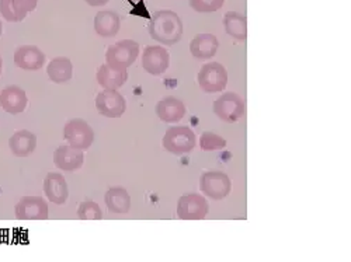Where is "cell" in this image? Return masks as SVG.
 <instances>
[{
    "instance_id": "cell-1",
    "label": "cell",
    "mask_w": 351,
    "mask_h": 262,
    "mask_svg": "<svg viewBox=\"0 0 351 262\" xmlns=\"http://www.w3.org/2000/svg\"><path fill=\"white\" fill-rule=\"evenodd\" d=\"M149 36L162 45H174L183 37V21L173 10H158L149 23Z\"/></svg>"
},
{
    "instance_id": "cell-2",
    "label": "cell",
    "mask_w": 351,
    "mask_h": 262,
    "mask_svg": "<svg viewBox=\"0 0 351 262\" xmlns=\"http://www.w3.org/2000/svg\"><path fill=\"white\" fill-rule=\"evenodd\" d=\"M197 137L191 128L189 127H170L162 140V144L166 152L182 156L193 152L195 148Z\"/></svg>"
},
{
    "instance_id": "cell-3",
    "label": "cell",
    "mask_w": 351,
    "mask_h": 262,
    "mask_svg": "<svg viewBox=\"0 0 351 262\" xmlns=\"http://www.w3.org/2000/svg\"><path fill=\"white\" fill-rule=\"evenodd\" d=\"M139 44L134 40H123L110 47L106 52V64L119 70H127L139 56Z\"/></svg>"
},
{
    "instance_id": "cell-4",
    "label": "cell",
    "mask_w": 351,
    "mask_h": 262,
    "mask_svg": "<svg viewBox=\"0 0 351 262\" xmlns=\"http://www.w3.org/2000/svg\"><path fill=\"white\" fill-rule=\"evenodd\" d=\"M228 70L219 62L206 64L198 72L197 81L204 93H219L228 86Z\"/></svg>"
},
{
    "instance_id": "cell-5",
    "label": "cell",
    "mask_w": 351,
    "mask_h": 262,
    "mask_svg": "<svg viewBox=\"0 0 351 262\" xmlns=\"http://www.w3.org/2000/svg\"><path fill=\"white\" fill-rule=\"evenodd\" d=\"M64 137L72 148L87 150L95 142V131L84 120L75 118L66 122L64 128Z\"/></svg>"
},
{
    "instance_id": "cell-6",
    "label": "cell",
    "mask_w": 351,
    "mask_h": 262,
    "mask_svg": "<svg viewBox=\"0 0 351 262\" xmlns=\"http://www.w3.org/2000/svg\"><path fill=\"white\" fill-rule=\"evenodd\" d=\"M214 114L223 122H238L245 115V101L237 93H223L214 103Z\"/></svg>"
},
{
    "instance_id": "cell-7",
    "label": "cell",
    "mask_w": 351,
    "mask_h": 262,
    "mask_svg": "<svg viewBox=\"0 0 351 262\" xmlns=\"http://www.w3.org/2000/svg\"><path fill=\"white\" fill-rule=\"evenodd\" d=\"M230 189L232 183L228 174L222 171H207L199 179V191L214 200L225 199L230 194Z\"/></svg>"
},
{
    "instance_id": "cell-8",
    "label": "cell",
    "mask_w": 351,
    "mask_h": 262,
    "mask_svg": "<svg viewBox=\"0 0 351 262\" xmlns=\"http://www.w3.org/2000/svg\"><path fill=\"white\" fill-rule=\"evenodd\" d=\"M210 205L201 194H186L178 200V216L182 220H202L208 215Z\"/></svg>"
},
{
    "instance_id": "cell-9",
    "label": "cell",
    "mask_w": 351,
    "mask_h": 262,
    "mask_svg": "<svg viewBox=\"0 0 351 262\" xmlns=\"http://www.w3.org/2000/svg\"><path fill=\"white\" fill-rule=\"evenodd\" d=\"M170 66V53L165 47H146L142 53V68L152 76L163 75Z\"/></svg>"
},
{
    "instance_id": "cell-10",
    "label": "cell",
    "mask_w": 351,
    "mask_h": 262,
    "mask_svg": "<svg viewBox=\"0 0 351 262\" xmlns=\"http://www.w3.org/2000/svg\"><path fill=\"white\" fill-rule=\"evenodd\" d=\"M48 212V202L41 196H23L14 207L19 220H47Z\"/></svg>"
},
{
    "instance_id": "cell-11",
    "label": "cell",
    "mask_w": 351,
    "mask_h": 262,
    "mask_svg": "<svg viewBox=\"0 0 351 262\" xmlns=\"http://www.w3.org/2000/svg\"><path fill=\"white\" fill-rule=\"evenodd\" d=\"M96 108L107 118H120L127 109V101L117 90H103L96 97Z\"/></svg>"
},
{
    "instance_id": "cell-12",
    "label": "cell",
    "mask_w": 351,
    "mask_h": 262,
    "mask_svg": "<svg viewBox=\"0 0 351 262\" xmlns=\"http://www.w3.org/2000/svg\"><path fill=\"white\" fill-rule=\"evenodd\" d=\"M45 53L34 45H23L14 52V64L23 70H40L45 65Z\"/></svg>"
},
{
    "instance_id": "cell-13",
    "label": "cell",
    "mask_w": 351,
    "mask_h": 262,
    "mask_svg": "<svg viewBox=\"0 0 351 262\" xmlns=\"http://www.w3.org/2000/svg\"><path fill=\"white\" fill-rule=\"evenodd\" d=\"M44 192L49 202L64 205L69 198V188L65 177L60 172H48L44 180Z\"/></svg>"
},
{
    "instance_id": "cell-14",
    "label": "cell",
    "mask_w": 351,
    "mask_h": 262,
    "mask_svg": "<svg viewBox=\"0 0 351 262\" xmlns=\"http://www.w3.org/2000/svg\"><path fill=\"white\" fill-rule=\"evenodd\" d=\"M84 163L83 150L72 148L71 144H62L53 152V164L62 171L73 172L82 168Z\"/></svg>"
},
{
    "instance_id": "cell-15",
    "label": "cell",
    "mask_w": 351,
    "mask_h": 262,
    "mask_svg": "<svg viewBox=\"0 0 351 262\" xmlns=\"http://www.w3.org/2000/svg\"><path fill=\"white\" fill-rule=\"evenodd\" d=\"M156 115L159 116V120L162 122H166V124H178L180 122L184 115H186V105L182 100L176 99L173 96H167V97H163L156 108Z\"/></svg>"
},
{
    "instance_id": "cell-16",
    "label": "cell",
    "mask_w": 351,
    "mask_h": 262,
    "mask_svg": "<svg viewBox=\"0 0 351 262\" xmlns=\"http://www.w3.org/2000/svg\"><path fill=\"white\" fill-rule=\"evenodd\" d=\"M28 99L19 86H8L0 92V107L10 115H19L25 111Z\"/></svg>"
},
{
    "instance_id": "cell-17",
    "label": "cell",
    "mask_w": 351,
    "mask_h": 262,
    "mask_svg": "<svg viewBox=\"0 0 351 262\" xmlns=\"http://www.w3.org/2000/svg\"><path fill=\"white\" fill-rule=\"evenodd\" d=\"M9 148L16 157H27L37 149V135L27 129H20L9 139Z\"/></svg>"
},
{
    "instance_id": "cell-18",
    "label": "cell",
    "mask_w": 351,
    "mask_h": 262,
    "mask_svg": "<svg viewBox=\"0 0 351 262\" xmlns=\"http://www.w3.org/2000/svg\"><path fill=\"white\" fill-rule=\"evenodd\" d=\"M219 48V41L213 34H198L190 42V52L199 61H207L215 56Z\"/></svg>"
},
{
    "instance_id": "cell-19",
    "label": "cell",
    "mask_w": 351,
    "mask_h": 262,
    "mask_svg": "<svg viewBox=\"0 0 351 262\" xmlns=\"http://www.w3.org/2000/svg\"><path fill=\"white\" fill-rule=\"evenodd\" d=\"M121 18L114 10H101L95 17V31L104 38H112L119 34Z\"/></svg>"
},
{
    "instance_id": "cell-20",
    "label": "cell",
    "mask_w": 351,
    "mask_h": 262,
    "mask_svg": "<svg viewBox=\"0 0 351 262\" xmlns=\"http://www.w3.org/2000/svg\"><path fill=\"white\" fill-rule=\"evenodd\" d=\"M104 202L107 209L115 215H125L131 208V196L123 187H112L106 192Z\"/></svg>"
},
{
    "instance_id": "cell-21",
    "label": "cell",
    "mask_w": 351,
    "mask_h": 262,
    "mask_svg": "<svg viewBox=\"0 0 351 262\" xmlns=\"http://www.w3.org/2000/svg\"><path fill=\"white\" fill-rule=\"evenodd\" d=\"M96 79L104 90H119L120 87H123L127 83L128 72L112 69L106 64L99 68Z\"/></svg>"
},
{
    "instance_id": "cell-22",
    "label": "cell",
    "mask_w": 351,
    "mask_h": 262,
    "mask_svg": "<svg viewBox=\"0 0 351 262\" xmlns=\"http://www.w3.org/2000/svg\"><path fill=\"white\" fill-rule=\"evenodd\" d=\"M47 75L52 83L62 84L72 79L73 76V65L72 61L65 56H58L48 64Z\"/></svg>"
},
{
    "instance_id": "cell-23",
    "label": "cell",
    "mask_w": 351,
    "mask_h": 262,
    "mask_svg": "<svg viewBox=\"0 0 351 262\" xmlns=\"http://www.w3.org/2000/svg\"><path fill=\"white\" fill-rule=\"evenodd\" d=\"M223 27L229 37L237 41L247 40V20L238 12H229L223 17Z\"/></svg>"
},
{
    "instance_id": "cell-24",
    "label": "cell",
    "mask_w": 351,
    "mask_h": 262,
    "mask_svg": "<svg viewBox=\"0 0 351 262\" xmlns=\"http://www.w3.org/2000/svg\"><path fill=\"white\" fill-rule=\"evenodd\" d=\"M77 218L80 220H101L103 211L97 202L92 199H86L77 208Z\"/></svg>"
},
{
    "instance_id": "cell-25",
    "label": "cell",
    "mask_w": 351,
    "mask_h": 262,
    "mask_svg": "<svg viewBox=\"0 0 351 262\" xmlns=\"http://www.w3.org/2000/svg\"><path fill=\"white\" fill-rule=\"evenodd\" d=\"M199 148L202 152H215L226 148V140L213 132H204L199 137Z\"/></svg>"
},
{
    "instance_id": "cell-26",
    "label": "cell",
    "mask_w": 351,
    "mask_h": 262,
    "mask_svg": "<svg viewBox=\"0 0 351 262\" xmlns=\"http://www.w3.org/2000/svg\"><path fill=\"white\" fill-rule=\"evenodd\" d=\"M225 3V0H190V8L197 13H214L218 12Z\"/></svg>"
},
{
    "instance_id": "cell-27",
    "label": "cell",
    "mask_w": 351,
    "mask_h": 262,
    "mask_svg": "<svg viewBox=\"0 0 351 262\" xmlns=\"http://www.w3.org/2000/svg\"><path fill=\"white\" fill-rule=\"evenodd\" d=\"M19 21H23L28 14L36 10L38 0H12Z\"/></svg>"
},
{
    "instance_id": "cell-28",
    "label": "cell",
    "mask_w": 351,
    "mask_h": 262,
    "mask_svg": "<svg viewBox=\"0 0 351 262\" xmlns=\"http://www.w3.org/2000/svg\"><path fill=\"white\" fill-rule=\"evenodd\" d=\"M0 14L9 23H19L12 0H0Z\"/></svg>"
},
{
    "instance_id": "cell-29",
    "label": "cell",
    "mask_w": 351,
    "mask_h": 262,
    "mask_svg": "<svg viewBox=\"0 0 351 262\" xmlns=\"http://www.w3.org/2000/svg\"><path fill=\"white\" fill-rule=\"evenodd\" d=\"M84 2L89 5V6H92V8H100V6L107 5L110 0H84Z\"/></svg>"
},
{
    "instance_id": "cell-30",
    "label": "cell",
    "mask_w": 351,
    "mask_h": 262,
    "mask_svg": "<svg viewBox=\"0 0 351 262\" xmlns=\"http://www.w3.org/2000/svg\"><path fill=\"white\" fill-rule=\"evenodd\" d=\"M2 70H3V60L2 56H0V75H2Z\"/></svg>"
},
{
    "instance_id": "cell-31",
    "label": "cell",
    "mask_w": 351,
    "mask_h": 262,
    "mask_svg": "<svg viewBox=\"0 0 351 262\" xmlns=\"http://www.w3.org/2000/svg\"><path fill=\"white\" fill-rule=\"evenodd\" d=\"M2 34H3V24L0 21V37H2Z\"/></svg>"
}]
</instances>
